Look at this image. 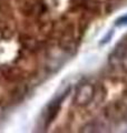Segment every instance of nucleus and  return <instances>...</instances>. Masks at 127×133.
<instances>
[{"label":"nucleus","mask_w":127,"mask_h":133,"mask_svg":"<svg viewBox=\"0 0 127 133\" xmlns=\"http://www.w3.org/2000/svg\"><path fill=\"white\" fill-rule=\"evenodd\" d=\"M93 95H94V89H93V87L89 84L83 85L77 92L76 101H77L78 104H87L91 100Z\"/></svg>","instance_id":"f257e3e1"},{"label":"nucleus","mask_w":127,"mask_h":133,"mask_svg":"<svg viewBox=\"0 0 127 133\" xmlns=\"http://www.w3.org/2000/svg\"><path fill=\"white\" fill-rule=\"evenodd\" d=\"M116 24H117V26H126V24H127V15L123 16L122 18L118 19Z\"/></svg>","instance_id":"f03ea898"}]
</instances>
